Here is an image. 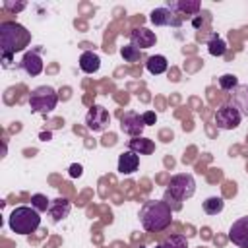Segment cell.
<instances>
[{"mask_svg": "<svg viewBox=\"0 0 248 248\" xmlns=\"http://www.w3.org/2000/svg\"><path fill=\"white\" fill-rule=\"evenodd\" d=\"M31 43V33L16 21H2L0 23V50H2V64L4 68H10L12 56L16 52H21Z\"/></svg>", "mask_w": 248, "mask_h": 248, "instance_id": "1", "label": "cell"}, {"mask_svg": "<svg viewBox=\"0 0 248 248\" xmlns=\"http://www.w3.org/2000/svg\"><path fill=\"white\" fill-rule=\"evenodd\" d=\"M172 221V209L165 200H149L140 209V223L149 232L165 231Z\"/></svg>", "mask_w": 248, "mask_h": 248, "instance_id": "2", "label": "cell"}, {"mask_svg": "<svg viewBox=\"0 0 248 248\" xmlns=\"http://www.w3.org/2000/svg\"><path fill=\"white\" fill-rule=\"evenodd\" d=\"M196 194V180L188 172H180L170 176L169 188L165 192V202L172 211H178L182 207V202L192 198Z\"/></svg>", "mask_w": 248, "mask_h": 248, "instance_id": "3", "label": "cell"}, {"mask_svg": "<svg viewBox=\"0 0 248 248\" xmlns=\"http://www.w3.org/2000/svg\"><path fill=\"white\" fill-rule=\"evenodd\" d=\"M8 225L16 234H31L39 229L41 225V215L35 207L29 205H19L16 207L10 217H8Z\"/></svg>", "mask_w": 248, "mask_h": 248, "instance_id": "4", "label": "cell"}, {"mask_svg": "<svg viewBox=\"0 0 248 248\" xmlns=\"http://www.w3.org/2000/svg\"><path fill=\"white\" fill-rule=\"evenodd\" d=\"M56 105H58V95L50 85H39L29 95V107L33 112L48 114L56 108Z\"/></svg>", "mask_w": 248, "mask_h": 248, "instance_id": "5", "label": "cell"}, {"mask_svg": "<svg viewBox=\"0 0 248 248\" xmlns=\"http://www.w3.org/2000/svg\"><path fill=\"white\" fill-rule=\"evenodd\" d=\"M242 120V114L238 112V108H234L231 103H225L217 108L215 112V124L221 130H234Z\"/></svg>", "mask_w": 248, "mask_h": 248, "instance_id": "6", "label": "cell"}, {"mask_svg": "<svg viewBox=\"0 0 248 248\" xmlns=\"http://www.w3.org/2000/svg\"><path fill=\"white\" fill-rule=\"evenodd\" d=\"M110 124V114L103 105H93L85 114V126L91 132H103Z\"/></svg>", "mask_w": 248, "mask_h": 248, "instance_id": "7", "label": "cell"}, {"mask_svg": "<svg viewBox=\"0 0 248 248\" xmlns=\"http://www.w3.org/2000/svg\"><path fill=\"white\" fill-rule=\"evenodd\" d=\"M143 128H145V122H143L141 114H138L136 110H126L120 116V130L132 138H140Z\"/></svg>", "mask_w": 248, "mask_h": 248, "instance_id": "8", "label": "cell"}, {"mask_svg": "<svg viewBox=\"0 0 248 248\" xmlns=\"http://www.w3.org/2000/svg\"><path fill=\"white\" fill-rule=\"evenodd\" d=\"M155 43H157V35H155V31H151L147 27H136L130 33V45L136 46L138 50L151 48V46H155Z\"/></svg>", "mask_w": 248, "mask_h": 248, "instance_id": "9", "label": "cell"}, {"mask_svg": "<svg viewBox=\"0 0 248 248\" xmlns=\"http://www.w3.org/2000/svg\"><path fill=\"white\" fill-rule=\"evenodd\" d=\"M229 240L238 248H248V215L236 219L229 229Z\"/></svg>", "mask_w": 248, "mask_h": 248, "instance_id": "10", "label": "cell"}, {"mask_svg": "<svg viewBox=\"0 0 248 248\" xmlns=\"http://www.w3.org/2000/svg\"><path fill=\"white\" fill-rule=\"evenodd\" d=\"M149 19L153 25L157 27H163V25H172V27H178L182 23V19L178 17V14H174L170 8H155L151 14H149Z\"/></svg>", "mask_w": 248, "mask_h": 248, "instance_id": "11", "label": "cell"}, {"mask_svg": "<svg viewBox=\"0 0 248 248\" xmlns=\"http://www.w3.org/2000/svg\"><path fill=\"white\" fill-rule=\"evenodd\" d=\"M19 68H21L27 76L35 78V76H39V74L43 72L45 64H43V58L39 56V52L29 50V52L23 54V58H21V62H19Z\"/></svg>", "mask_w": 248, "mask_h": 248, "instance_id": "12", "label": "cell"}, {"mask_svg": "<svg viewBox=\"0 0 248 248\" xmlns=\"http://www.w3.org/2000/svg\"><path fill=\"white\" fill-rule=\"evenodd\" d=\"M140 167V155L134 151H122L118 157V172L120 174H132Z\"/></svg>", "mask_w": 248, "mask_h": 248, "instance_id": "13", "label": "cell"}, {"mask_svg": "<svg viewBox=\"0 0 248 248\" xmlns=\"http://www.w3.org/2000/svg\"><path fill=\"white\" fill-rule=\"evenodd\" d=\"M70 209H72V203L66 200V198H56L50 202V207H48V215L52 217L54 223H60L62 219H66L70 215Z\"/></svg>", "mask_w": 248, "mask_h": 248, "instance_id": "14", "label": "cell"}, {"mask_svg": "<svg viewBox=\"0 0 248 248\" xmlns=\"http://www.w3.org/2000/svg\"><path fill=\"white\" fill-rule=\"evenodd\" d=\"M167 8H170L174 14H186V16H194V14H198L200 10H202V4H200V0H176V2H169V6Z\"/></svg>", "mask_w": 248, "mask_h": 248, "instance_id": "15", "label": "cell"}, {"mask_svg": "<svg viewBox=\"0 0 248 248\" xmlns=\"http://www.w3.org/2000/svg\"><path fill=\"white\" fill-rule=\"evenodd\" d=\"M99 68H101V58L97 52H93V50L81 52V56H79V70L81 72L95 74V72H99Z\"/></svg>", "mask_w": 248, "mask_h": 248, "instance_id": "16", "label": "cell"}, {"mask_svg": "<svg viewBox=\"0 0 248 248\" xmlns=\"http://www.w3.org/2000/svg\"><path fill=\"white\" fill-rule=\"evenodd\" d=\"M231 105L234 108H238L240 114H246L248 116V87L246 85H238V87L232 89Z\"/></svg>", "mask_w": 248, "mask_h": 248, "instance_id": "17", "label": "cell"}, {"mask_svg": "<svg viewBox=\"0 0 248 248\" xmlns=\"http://www.w3.org/2000/svg\"><path fill=\"white\" fill-rule=\"evenodd\" d=\"M128 149L134 151V153H138V155H151V153L155 151V143H153V140H149V138H141V136H140V138L130 140Z\"/></svg>", "mask_w": 248, "mask_h": 248, "instance_id": "18", "label": "cell"}, {"mask_svg": "<svg viewBox=\"0 0 248 248\" xmlns=\"http://www.w3.org/2000/svg\"><path fill=\"white\" fill-rule=\"evenodd\" d=\"M145 68H147V72H149V74L159 76V74H165V72H167L169 62H167V58H165L163 54H153V56H149V58H147Z\"/></svg>", "mask_w": 248, "mask_h": 248, "instance_id": "19", "label": "cell"}, {"mask_svg": "<svg viewBox=\"0 0 248 248\" xmlns=\"http://www.w3.org/2000/svg\"><path fill=\"white\" fill-rule=\"evenodd\" d=\"M207 50H209L211 56H223L225 50H227V43H225L221 37L211 35V39L207 41Z\"/></svg>", "mask_w": 248, "mask_h": 248, "instance_id": "20", "label": "cell"}, {"mask_svg": "<svg viewBox=\"0 0 248 248\" xmlns=\"http://www.w3.org/2000/svg\"><path fill=\"white\" fill-rule=\"evenodd\" d=\"M223 207H225V202H223V198H217V196H211L203 202V211L207 215H217L223 211Z\"/></svg>", "mask_w": 248, "mask_h": 248, "instance_id": "21", "label": "cell"}, {"mask_svg": "<svg viewBox=\"0 0 248 248\" xmlns=\"http://www.w3.org/2000/svg\"><path fill=\"white\" fill-rule=\"evenodd\" d=\"M163 248H188V240L182 234H169L163 238Z\"/></svg>", "mask_w": 248, "mask_h": 248, "instance_id": "22", "label": "cell"}, {"mask_svg": "<svg viewBox=\"0 0 248 248\" xmlns=\"http://www.w3.org/2000/svg\"><path fill=\"white\" fill-rule=\"evenodd\" d=\"M120 56L124 58V62H138V60H140V56H141V52H140L136 46L126 45V46H122V48H120Z\"/></svg>", "mask_w": 248, "mask_h": 248, "instance_id": "23", "label": "cell"}, {"mask_svg": "<svg viewBox=\"0 0 248 248\" xmlns=\"http://www.w3.org/2000/svg\"><path fill=\"white\" fill-rule=\"evenodd\" d=\"M31 207H35L39 213L41 211H48L50 200H46V196H43V194H33L31 196Z\"/></svg>", "mask_w": 248, "mask_h": 248, "instance_id": "24", "label": "cell"}, {"mask_svg": "<svg viewBox=\"0 0 248 248\" xmlns=\"http://www.w3.org/2000/svg\"><path fill=\"white\" fill-rule=\"evenodd\" d=\"M219 87H221L223 91H232L234 87H238L236 76H232V74H223V76L219 78Z\"/></svg>", "mask_w": 248, "mask_h": 248, "instance_id": "25", "label": "cell"}, {"mask_svg": "<svg viewBox=\"0 0 248 248\" xmlns=\"http://www.w3.org/2000/svg\"><path fill=\"white\" fill-rule=\"evenodd\" d=\"M4 8L10 10V12H21V10L25 8V2H17V4H16V2H12V0H6V2H4Z\"/></svg>", "mask_w": 248, "mask_h": 248, "instance_id": "26", "label": "cell"}, {"mask_svg": "<svg viewBox=\"0 0 248 248\" xmlns=\"http://www.w3.org/2000/svg\"><path fill=\"white\" fill-rule=\"evenodd\" d=\"M141 118H143L145 126H151V124H155V122H157V114H155L153 110H147V112H143V114H141Z\"/></svg>", "mask_w": 248, "mask_h": 248, "instance_id": "27", "label": "cell"}, {"mask_svg": "<svg viewBox=\"0 0 248 248\" xmlns=\"http://www.w3.org/2000/svg\"><path fill=\"white\" fill-rule=\"evenodd\" d=\"M81 172H83V169H81V165H78V163H74V165L70 167V176H72V178H76V176H81Z\"/></svg>", "mask_w": 248, "mask_h": 248, "instance_id": "28", "label": "cell"}, {"mask_svg": "<svg viewBox=\"0 0 248 248\" xmlns=\"http://www.w3.org/2000/svg\"><path fill=\"white\" fill-rule=\"evenodd\" d=\"M155 248H163V244H157V246H155Z\"/></svg>", "mask_w": 248, "mask_h": 248, "instance_id": "29", "label": "cell"}]
</instances>
